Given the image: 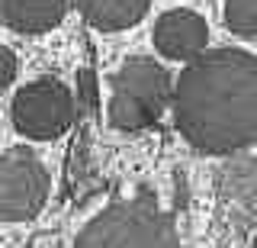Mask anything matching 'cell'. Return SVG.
<instances>
[{
    "label": "cell",
    "mask_w": 257,
    "mask_h": 248,
    "mask_svg": "<svg viewBox=\"0 0 257 248\" xmlns=\"http://www.w3.org/2000/svg\"><path fill=\"white\" fill-rule=\"evenodd\" d=\"M48 200V171L26 145H13L0 158V216L4 222L36 219Z\"/></svg>",
    "instance_id": "obj_5"
},
{
    "label": "cell",
    "mask_w": 257,
    "mask_h": 248,
    "mask_svg": "<svg viewBox=\"0 0 257 248\" xmlns=\"http://www.w3.org/2000/svg\"><path fill=\"white\" fill-rule=\"evenodd\" d=\"M16 77V55L10 49H0V87H10Z\"/></svg>",
    "instance_id": "obj_10"
},
{
    "label": "cell",
    "mask_w": 257,
    "mask_h": 248,
    "mask_svg": "<svg viewBox=\"0 0 257 248\" xmlns=\"http://www.w3.org/2000/svg\"><path fill=\"white\" fill-rule=\"evenodd\" d=\"M251 248H257V235H254V245H251Z\"/></svg>",
    "instance_id": "obj_11"
},
{
    "label": "cell",
    "mask_w": 257,
    "mask_h": 248,
    "mask_svg": "<svg viewBox=\"0 0 257 248\" xmlns=\"http://www.w3.org/2000/svg\"><path fill=\"white\" fill-rule=\"evenodd\" d=\"M225 26L241 39L257 36V0H225Z\"/></svg>",
    "instance_id": "obj_9"
},
{
    "label": "cell",
    "mask_w": 257,
    "mask_h": 248,
    "mask_svg": "<svg viewBox=\"0 0 257 248\" xmlns=\"http://www.w3.org/2000/svg\"><path fill=\"white\" fill-rule=\"evenodd\" d=\"M167 103H174V87L167 71L155 58L135 55L112 77L106 116L109 126H116L122 132H135L155 126Z\"/></svg>",
    "instance_id": "obj_3"
},
{
    "label": "cell",
    "mask_w": 257,
    "mask_h": 248,
    "mask_svg": "<svg viewBox=\"0 0 257 248\" xmlns=\"http://www.w3.org/2000/svg\"><path fill=\"white\" fill-rule=\"evenodd\" d=\"M7 29L20 36L52 33L68 13V0H0Z\"/></svg>",
    "instance_id": "obj_7"
},
{
    "label": "cell",
    "mask_w": 257,
    "mask_h": 248,
    "mask_svg": "<svg viewBox=\"0 0 257 248\" xmlns=\"http://www.w3.org/2000/svg\"><path fill=\"white\" fill-rule=\"evenodd\" d=\"M151 0H77L84 20L100 33H122L145 20Z\"/></svg>",
    "instance_id": "obj_8"
},
{
    "label": "cell",
    "mask_w": 257,
    "mask_h": 248,
    "mask_svg": "<svg viewBox=\"0 0 257 248\" xmlns=\"http://www.w3.org/2000/svg\"><path fill=\"white\" fill-rule=\"evenodd\" d=\"M174 126L206 155H235L257 142V55L209 49L174 84Z\"/></svg>",
    "instance_id": "obj_1"
},
{
    "label": "cell",
    "mask_w": 257,
    "mask_h": 248,
    "mask_svg": "<svg viewBox=\"0 0 257 248\" xmlns=\"http://www.w3.org/2000/svg\"><path fill=\"white\" fill-rule=\"evenodd\" d=\"M74 248H187L177 219L158 203L155 194L112 200L80 229Z\"/></svg>",
    "instance_id": "obj_2"
},
{
    "label": "cell",
    "mask_w": 257,
    "mask_h": 248,
    "mask_svg": "<svg viewBox=\"0 0 257 248\" xmlns=\"http://www.w3.org/2000/svg\"><path fill=\"white\" fill-rule=\"evenodd\" d=\"M209 26L196 10H167L155 23V49L171 61H196L209 49Z\"/></svg>",
    "instance_id": "obj_6"
},
{
    "label": "cell",
    "mask_w": 257,
    "mask_h": 248,
    "mask_svg": "<svg viewBox=\"0 0 257 248\" xmlns=\"http://www.w3.org/2000/svg\"><path fill=\"white\" fill-rule=\"evenodd\" d=\"M10 116L23 139L52 142L58 135H64L74 123V97L61 81L39 77V81L23 84L13 94Z\"/></svg>",
    "instance_id": "obj_4"
}]
</instances>
